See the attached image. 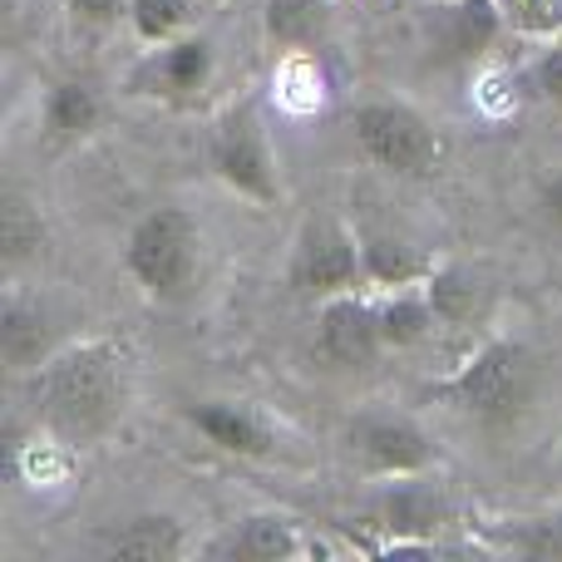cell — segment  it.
<instances>
[{"mask_svg":"<svg viewBox=\"0 0 562 562\" xmlns=\"http://www.w3.org/2000/svg\"><path fill=\"white\" fill-rule=\"evenodd\" d=\"M65 15L75 30H89V35H104L119 20H128V0H65Z\"/></svg>","mask_w":562,"mask_h":562,"instance_id":"83f0119b","label":"cell"},{"mask_svg":"<svg viewBox=\"0 0 562 562\" xmlns=\"http://www.w3.org/2000/svg\"><path fill=\"white\" fill-rule=\"evenodd\" d=\"M553 479H558V488H562V445H558V459H553Z\"/></svg>","mask_w":562,"mask_h":562,"instance_id":"f546056e","label":"cell"},{"mask_svg":"<svg viewBox=\"0 0 562 562\" xmlns=\"http://www.w3.org/2000/svg\"><path fill=\"white\" fill-rule=\"evenodd\" d=\"M306 553H316V543L281 508H257V514L237 518V524H227L223 533L203 543V558L213 562H291Z\"/></svg>","mask_w":562,"mask_h":562,"instance_id":"7c38bea8","label":"cell"},{"mask_svg":"<svg viewBox=\"0 0 562 562\" xmlns=\"http://www.w3.org/2000/svg\"><path fill=\"white\" fill-rule=\"evenodd\" d=\"M75 454L79 449L69 439H59L55 429L30 425V435L10 445V479L20 488H30V494H55V488H65L75 479V464H79Z\"/></svg>","mask_w":562,"mask_h":562,"instance_id":"d6986e66","label":"cell"},{"mask_svg":"<svg viewBox=\"0 0 562 562\" xmlns=\"http://www.w3.org/2000/svg\"><path fill=\"white\" fill-rule=\"evenodd\" d=\"M262 35L277 49H316L330 35V0H262Z\"/></svg>","mask_w":562,"mask_h":562,"instance_id":"cb8c5ba5","label":"cell"},{"mask_svg":"<svg viewBox=\"0 0 562 562\" xmlns=\"http://www.w3.org/2000/svg\"><path fill=\"white\" fill-rule=\"evenodd\" d=\"M94 548H99V558H144V562H183V558L203 553L188 518L168 514V508L119 518V524H109L94 538Z\"/></svg>","mask_w":562,"mask_h":562,"instance_id":"9a60e30c","label":"cell"},{"mask_svg":"<svg viewBox=\"0 0 562 562\" xmlns=\"http://www.w3.org/2000/svg\"><path fill=\"white\" fill-rule=\"evenodd\" d=\"M524 89L538 99V104H548V109H558V114H562V35L548 40V45L528 59Z\"/></svg>","mask_w":562,"mask_h":562,"instance_id":"4316f807","label":"cell"},{"mask_svg":"<svg viewBox=\"0 0 562 562\" xmlns=\"http://www.w3.org/2000/svg\"><path fill=\"white\" fill-rule=\"evenodd\" d=\"M272 99L281 114L306 119L326 109V69H321L316 49H281L272 69Z\"/></svg>","mask_w":562,"mask_h":562,"instance_id":"603a6c76","label":"cell"},{"mask_svg":"<svg viewBox=\"0 0 562 562\" xmlns=\"http://www.w3.org/2000/svg\"><path fill=\"white\" fill-rule=\"evenodd\" d=\"M459 524L454 498H449L439 469L429 474H405V479H385L370 504V524L375 543L370 553L385 558H405V553H445V533Z\"/></svg>","mask_w":562,"mask_h":562,"instance_id":"5b68a950","label":"cell"},{"mask_svg":"<svg viewBox=\"0 0 562 562\" xmlns=\"http://www.w3.org/2000/svg\"><path fill=\"white\" fill-rule=\"evenodd\" d=\"M109 99L94 79L85 75H59L45 85L40 99V144L49 154H69V148H85L89 138L104 128Z\"/></svg>","mask_w":562,"mask_h":562,"instance_id":"4fadbf2b","label":"cell"},{"mask_svg":"<svg viewBox=\"0 0 562 562\" xmlns=\"http://www.w3.org/2000/svg\"><path fill=\"white\" fill-rule=\"evenodd\" d=\"M198 5L203 0H128V20L138 45H164V40H178L193 30Z\"/></svg>","mask_w":562,"mask_h":562,"instance_id":"d4e9b609","label":"cell"},{"mask_svg":"<svg viewBox=\"0 0 562 562\" xmlns=\"http://www.w3.org/2000/svg\"><path fill=\"white\" fill-rule=\"evenodd\" d=\"M429 10H435L429 15L435 49L445 59H459V65H474L479 55H488V45L508 30L494 0H439Z\"/></svg>","mask_w":562,"mask_h":562,"instance_id":"e0dca14e","label":"cell"},{"mask_svg":"<svg viewBox=\"0 0 562 562\" xmlns=\"http://www.w3.org/2000/svg\"><path fill=\"white\" fill-rule=\"evenodd\" d=\"M183 419L207 439L213 449L237 459H277L281 454V429L252 400H193Z\"/></svg>","mask_w":562,"mask_h":562,"instance_id":"5bb4252c","label":"cell"},{"mask_svg":"<svg viewBox=\"0 0 562 562\" xmlns=\"http://www.w3.org/2000/svg\"><path fill=\"white\" fill-rule=\"evenodd\" d=\"M124 272L154 306H183L203 281V223L183 203H158L128 227Z\"/></svg>","mask_w":562,"mask_h":562,"instance_id":"3957f363","label":"cell"},{"mask_svg":"<svg viewBox=\"0 0 562 562\" xmlns=\"http://www.w3.org/2000/svg\"><path fill=\"white\" fill-rule=\"evenodd\" d=\"M207 168L233 198L252 207H277L286 198L272 128L257 99H233L207 128Z\"/></svg>","mask_w":562,"mask_h":562,"instance_id":"277c9868","label":"cell"},{"mask_svg":"<svg viewBox=\"0 0 562 562\" xmlns=\"http://www.w3.org/2000/svg\"><path fill=\"white\" fill-rule=\"evenodd\" d=\"M370 296H375V321H380V336H385V350H415L439 330L425 281L385 286V291H370Z\"/></svg>","mask_w":562,"mask_h":562,"instance_id":"44dd1931","label":"cell"},{"mask_svg":"<svg viewBox=\"0 0 562 562\" xmlns=\"http://www.w3.org/2000/svg\"><path fill=\"white\" fill-rule=\"evenodd\" d=\"M484 548L514 558L562 562V508L553 514H514V518H484Z\"/></svg>","mask_w":562,"mask_h":562,"instance_id":"7402d4cb","label":"cell"},{"mask_svg":"<svg viewBox=\"0 0 562 562\" xmlns=\"http://www.w3.org/2000/svg\"><path fill=\"white\" fill-rule=\"evenodd\" d=\"M316 356L330 370H370L385 350L370 291H340L316 306Z\"/></svg>","mask_w":562,"mask_h":562,"instance_id":"30bf717a","label":"cell"},{"mask_svg":"<svg viewBox=\"0 0 562 562\" xmlns=\"http://www.w3.org/2000/svg\"><path fill=\"white\" fill-rule=\"evenodd\" d=\"M203 5H213V0H203Z\"/></svg>","mask_w":562,"mask_h":562,"instance_id":"4dcf8cb0","label":"cell"},{"mask_svg":"<svg viewBox=\"0 0 562 562\" xmlns=\"http://www.w3.org/2000/svg\"><path fill=\"white\" fill-rule=\"evenodd\" d=\"M340 449H346L350 469H360L375 484L439 469L435 435L415 415H405V409H360V415H350Z\"/></svg>","mask_w":562,"mask_h":562,"instance_id":"ba28073f","label":"cell"},{"mask_svg":"<svg viewBox=\"0 0 562 562\" xmlns=\"http://www.w3.org/2000/svg\"><path fill=\"white\" fill-rule=\"evenodd\" d=\"M350 148L390 178H429L445 158V138L425 109L405 99H366L350 114Z\"/></svg>","mask_w":562,"mask_h":562,"instance_id":"8992f818","label":"cell"},{"mask_svg":"<svg viewBox=\"0 0 562 562\" xmlns=\"http://www.w3.org/2000/svg\"><path fill=\"white\" fill-rule=\"evenodd\" d=\"M538 213H543L548 227H558L562 233V168L558 173H548L543 188H538Z\"/></svg>","mask_w":562,"mask_h":562,"instance_id":"f1b7e54d","label":"cell"},{"mask_svg":"<svg viewBox=\"0 0 562 562\" xmlns=\"http://www.w3.org/2000/svg\"><path fill=\"white\" fill-rule=\"evenodd\" d=\"M435 316L445 330H474L494 311V281L469 262H435V272L425 277Z\"/></svg>","mask_w":562,"mask_h":562,"instance_id":"ac0fdd59","label":"cell"},{"mask_svg":"<svg viewBox=\"0 0 562 562\" xmlns=\"http://www.w3.org/2000/svg\"><path fill=\"white\" fill-rule=\"evenodd\" d=\"M49 247V223L45 207L25 193L20 183L0 188V257H5V277H20L35 267Z\"/></svg>","mask_w":562,"mask_h":562,"instance_id":"ffe728a7","label":"cell"},{"mask_svg":"<svg viewBox=\"0 0 562 562\" xmlns=\"http://www.w3.org/2000/svg\"><path fill=\"white\" fill-rule=\"evenodd\" d=\"M134 375L138 366L124 340L85 336L65 340L20 385H25V405L35 425L55 429L75 449H89L124 425L128 405H134Z\"/></svg>","mask_w":562,"mask_h":562,"instance_id":"6da1fadb","label":"cell"},{"mask_svg":"<svg viewBox=\"0 0 562 562\" xmlns=\"http://www.w3.org/2000/svg\"><path fill=\"white\" fill-rule=\"evenodd\" d=\"M65 346L55 330V311L40 291H30L20 277H5V306H0V360L15 380L40 370Z\"/></svg>","mask_w":562,"mask_h":562,"instance_id":"8fae6325","label":"cell"},{"mask_svg":"<svg viewBox=\"0 0 562 562\" xmlns=\"http://www.w3.org/2000/svg\"><path fill=\"white\" fill-rule=\"evenodd\" d=\"M360 237V267H366V286L385 291V286H409L435 272V257L419 252V243L400 227L380 223V217H350Z\"/></svg>","mask_w":562,"mask_h":562,"instance_id":"2e32d148","label":"cell"},{"mask_svg":"<svg viewBox=\"0 0 562 562\" xmlns=\"http://www.w3.org/2000/svg\"><path fill=\"white\" fill-rule=\"evenodd\" d=\"M217 85V45L203 30H188L164 45H144V55L128 65L124 89L158 109H198L207 89Z\"/></svg>","mask_w":562,"mask_h":562,"instance_id":"9c48e42d","label":"cell"},{"mask_svg":"<svg viewBox=\"0 0 562 562\" xmlns=\"http://www.w3.org/2000/svg\"><path fill=\"white\" fill-rule=\"evenodd\" d=\"M286 286L301 301L321 306V301L340 296V291H370L366 286V267H360V237L356 223L340 213H306L291 237V257H286Z\"/></svg>","mask_w":562,"mask_h":562,"instance_id":"52a82bcc","label":"cell"},{"mask_svg":"<svg viewBox=\"0 0 562 562\" xmlns=\"http://www.w3.org/2000/svg\"><path fill=\"white\" fill-rule=\"evenodd\" d=\"M538 385H543V366L528 350V340L484 336L445 380L429 385V400L488 435H508L533 415Z\"/></svg>","mask_w":562,"mask_h":562,"instance_id":"7a4b0ae2","label":"cell"},{"mask_svg":"<svg viewBox=\"0 0 562 562\" xmlns=\"http://www.w3.org/2000/svg\"><path fill=\"white\" fill-rule=\"evenodd\" d=\"M498 15H504L508 35L548 45L562 35V0H494Z\"/></svg>","mask_w":562,"mask_h":562,"instance_id":"484cf974","label":"cell"}]
</instances>
